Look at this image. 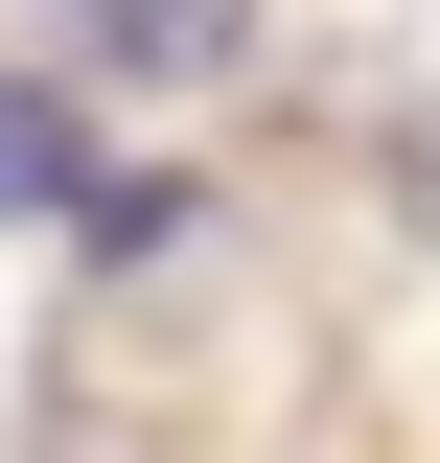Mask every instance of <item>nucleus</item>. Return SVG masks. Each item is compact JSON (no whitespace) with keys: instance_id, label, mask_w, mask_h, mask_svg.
<instances>
[{"instance_id":"1","label":"nucleus","mask_w":440,"mask_h":463,"mask_svg":"<svg viewBox=\"0 0 440 463\" xmlns=\"http://www.w3.org/2000/svg\"><path fill=\"white\" fill-rule=\"evenodd\" d=\"M0 209H70V93H0Z\"/></svg>"}]
</instances>
